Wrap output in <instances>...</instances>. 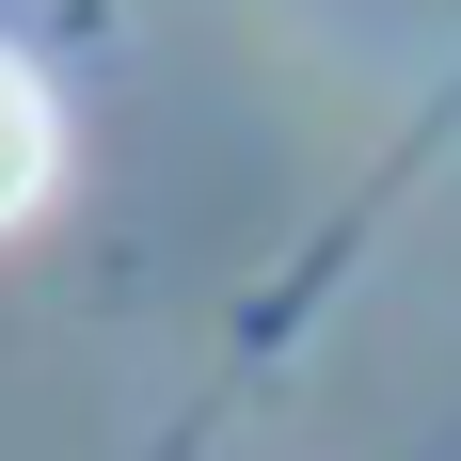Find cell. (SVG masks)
Here are the masks:
<instances>
[{"label": "cell", "mask_w": 461, "mask_h": 461, "mask_svg": "<svg viewBox=\"0 0 461 461\" xmlns=\"http://www.w3.org/2000/svg\"><path fill=\"white\" fill-rule=\"evenodd\" d=\"M48 159H64V128H48V80L16 64V48H0V223H16V207L48 191Z\"/></svg>", "instance_id": "1"}]
</instances>
